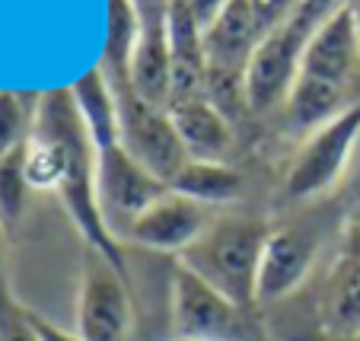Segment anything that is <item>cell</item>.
Listing matches in <instances>:
<instances>
[{
	"mask_svg": "<svg viewBox=\"0 0 360 341\" xmlns=\"http://www.w3.org/2000/svg\"><path fill=\"white\" fill-rule=\"evenodd\" d=\"M188 4V10H191V16L198 20V26H211L214 20H217L220 13H224L226 7H230L233 0H185Z\"/></svg>",
	"mask_w": 360,
	"mask_h": 341,
	"instance_id": "cb8c5ba5",
	"label": "cell"
},
{
	"mask_svg": "<svg viewBox=\"0 0 360 341\" xmlns=\"http://www.w3.org/2000/svg\"><path fill=\"white\" fill-rule=\"evenodd\" d=\"M4 220H0V300L10 297V281H7V236H4Z\"/></svg>",
	"mask_w": 360,
	"mask_h": 341,
	"instance_id": "484cf974",
	"label": "cell"
},
{
	"mask_svg": "<svg viewBox=\"0 0 360 341\" xmlns=\"http://www.w3.org/2000/svg\"><path fill=\"white\" fill-rule=\"evenodd\" d=\"M169 188L160 182L150 169H143L122 143L99 150V166H96V205L99 217L109 230V236L118 246L128 243L131 226L137 224L143 211Z\"/></svg>",
	"mask_w": 360,
	"mask_h": 341,
	"instance_id": "52a82bcc",
	"label": "cell"
},
{
	"mask_svg": "<svg viewBox=\"0 0 360 341\" xmlns=\"http://www.w3.org/2000/svg\"><path fill=\"white\" fill-rule=\"evenodd\" d=\"M268 226L249 217H214L191 249L176 262L195 271L204 284H211L233 303L249 309L259 290V265L268 243Z\"/></svg>",
	"mask_w": 360,
	"mask_h": 341,
	"instance_id": "3957f363",
	"label": "cell"
},
{
	"mask_svg": "<svg viewBox=\"0 0 360 341\" xmlns=\"http://www.w3.org/2000/svg\"><path fill=\"white\" fill-rule=\"evenodd\" d=\"M169 341H191V338H169Z\"/></svg>",
	"mask_w": 360,
	"mask_h": 341,
	"instance_id": "f1b7e54d",
	"label": "cell"
},
{
	"mask_svg": "<svg viewBox=\"0 0 360 341\" xmlns=\"http://www.w3.org/2000/svg\"><path fill=\"white\" fill-rule=\"evenodd\" d=\"M360 74V32L347 4L335 10L309 39L300 74L287 96V118L303 131H316L347 109V89Z\"/></svg>",
	"mask_w": 360,
	"mask_h": 341,
	"instance_id": "7a4b0ae2",
	"label": "cell"
},
{
	"mask_svg": "<svg viewBox=\"0 0 360 341\" xmlns=\"http://www.w3.org/2000/svg\"><path fill=\"white\" fill-rule=\"evenodd\" d=\"M354 341H360V338H354Z\"/></svg>",
	"mask_w": 360,
	"mask_h": 341,
	"instance_id": "f546056e",
	"label": "cell"
},
{
	"mask_svg": "<svg viewBox=\"0 0 360 341\" xmlns=\"http://www.w3.org/2000/svg\"><path fill=\"white\" fill-rule=\"evenodd\" d=\"M347 255H360V226L354 230V236H351V249H347Z\"/></svg>",
	"mask_w": 360,
	"mask_h": 341,
	"instance_id": "83f0119b",
	"label": "cell"
},
{
	"mask_svg": "<svg viewBox=\"0 0 360 341\" xmlns=\"http://www.w3.org/2000/svg\"><path fill=\"white\" fill-rule=\"evenodd\" d=\"M322 322L341 341L360 338V255H345L322 297Z\"/></svg>",
	"mask_w": 360,
	"mask_h": 341,
	"instance_id": "9a60e30c",
	"label": "cell"
},
{
	"mask_svg": "<svg viewBox=\"0 0 360 341\" xmlns=\"http://www.w3.org/2000/svg\"><path fill=\"white\" fill-rule=\"evenodd\" d=\"M68 89L74 96L77 115H80L89 141L96 143V150L118 147L122 143V115H118V99L109 77L102 74L99 67H93L80 80L70 83Z\"/></svg>",
	"mask_w": 360,
	"mask_h": 341,
	"instance_id": "4fadbf2b",
	"label": "cell"
},
{
	"mask_svg": "<svg viewBox=\"0 0 360 341\" xmlns=\"http://www.w3.org/2000/svg\"><path fill=\"white\" fill-rule=\"evenodd\" d=\"M35 105L39 96H22V93H0V163L22 150L32 137L35 124Z\"/></svg>",
	"mask_w": 360,
	"mask_h": 341,
	"instance_id": "ac0fdd59",
	"label": "cell"
},
{
	"mask_svg": "<svg viewBox=\"0 0 360 341\" xmlns=\"http://www.w3.org/2000/svg\"><path fill=\"white\" fill-rule=\"evenodd\" d=\"M35 134H45L61 147L64 157V179H61V195L68 214L74 217L77 230L86 239V249H96L99 255L124 268V252L115 239L109 236L105 224L99 217V205H96V166H99V150L96 143L89 141L86 128H83L80 115H77L74 96L68 86L61 89H48L39 96V105H35Z\"/></svg>",
	"mask_w": 360,
	"mask_h": 341,
	"instance_id": "6da1fadb",
	"label": "cell"
},
{
	"mask_svg": "<svg viewBox=\"0 0 360 341\" xmlns=\"http://www.w3.org/2000/svg\"><path fill=\"white\" fill-rule=\"evenodd\" d=\"M32 322H35V332H39L41 341H83L77 332H64V328H58L55 322L41 319V316H35V313H32Z\"/></svg>",
	"mask_w": 360,
	"mask_h": 341,
	"instance_id": "d4e9b609",
	"label": "cell"
},
{
	"mask_svg": "<svg viewBox=\"0 0 360 341\" xmlns=\"http://www.w3.org/2000/svg\"><path fill=\"white\" fill-rule=\"evenodd\" d=\"M169 118L182 141L188 160H207V163H226L233 147V122L207 99V96H188L172 99Z\"/></svg>",
	"mask_w": 360,
	"mask_h": 341,
	"instance_id": "7c38bea8",
	"label": "cell"
},
{
	"mask_svg": "<svg viewBox=\"0 0 360 341\" xmlns=\"http://www.w3.org/2000/svg\"><path fill=\"white\" fill-rule=\"evenodd\" d=\"M316 252H319V239L306 230H271L262 252L259 265V290H255V303H271L284 300L306 281V274L313 271Z\"/></svg>",
	"mask_w": 360,
	"mask_h": 341,
	"instance_id": "30bf717a",
	"label": "cell"
},
{
	"mask_svg": "<svg viewBox=\"0 0 360 341\" xmlns=\"http://www.w3.org/2000/svg\"><path fill=\"white\" fill-rule=\"evenodd\" d=\"M169 326L172 338L191 341H252L245 307L233 303L195 271L176 262L169 281Z\"/></svg>",
	"mask_w": 360,
	"mask_h": 341,
	"instance_id": "5b68a950",
	"label": "cell"
},
{
	"mask_svg": "<svg viewBox=\"0 0 360 341\" xmlns=\"http://www.w3.org/2000/svg\"><path fill=\"white\" fill-rule=\"evenodd\" d=\"M262 41V29L252 16L249 0H233L230 7L201 29V48L207 70L245 77L249 61Z\"/></svg>",
	"mask_w": 360,
	"mask_h": 341,
	"instance_id": "8fae6325",
	"label": "cell"
},
{
	"mask_svg": "<svg viewBox=\"0 0 360 341\" xmlns=\"http://www.w3.org/2000/svg\"><path fill=\"white\" fill-rule=\"evenodd\" d=\"M179 195L198 201L204 207H220L239 198L243 191V176L230 163H207V160H188L185 169L169 185Z\"/></svg>",
	"mask_w": 360,
	"mask_h": 341,
	"instance_id": "2e32d148",
	"label": "cell"
},
{
	"mask_svg": "<svg viewBox=\"0 0 360 341\" xmlns=\"http://www.w3.org/2000/svg\"><path fill=\"white\" fill-rule=\"evenodd\" d=\"M22 172L32 191H58L64 179V157L51 137L35 134L29 137L26 150H22Z\"/></svg>",
	"mask_w": 360,
	"mask_h": 341,
	"instance_id": "d6986e66",
	"label": "cell"
},
{
	"mask_svg": "<svg viewBox=\"0 0 360 341\" xmlns=\"http://www.w3.org/2000/svg\"><path fill=\"white\" fill-rule=\"evenodd\" d=\"M141 16V29H166V16H169L172 0H131Z\"/></svg>",
	"mask_w": 360,
	"mask_h": 341,
	"instance_id": "603a6c76",
	"label": "cell"
},
{
	"mask_svg": "<svg viewBox=\"0 0 360 341\" xmlns=\"http://www.w3.org/2000/svg\"><path fill=\"white\" fill-rule=\"evenodd\" d=\"M345 4H347V10H351L354 22H357V32H360V0H345Z\"/></svg>",
	"mask_w": 360,
	"mask_h": 341,
	"instance_id": "4316f807",
	"label": "cell"
},
{
	"mask_svg": "<svg viewBox=\"0 0 360 341\" xmlns=\"http://www.w3.org/2000/svg\"><path fill=\"white\" fill-rule=\"evenodd\" d=\"M131 89L150 105H169L172 96V48L166 29H141L128 70Z\"/></svg>",
	"mask_w": 360,
	"mask_h": 341,
	"instance_id": "5bb4252c",
	"label": "cell"
},
{
	"mask_svg": "<svg viewBox=\"0 0 360 341\" xmlns=\"http://www.w3.org/2000/svg\"><path fill=\"white\" fill-rule=\"evenodd\" d=\"M300 4H303V0H249L252 16H255V22H259V29H262V39L284 26V22L297 13Z\"/></svg>",
	"mask_w": 360,
	"mask_h": 341,
	"instance_id": "7402d4cb",
	"label": "cell"
},
{
	"mask_svg": "<svg viewBox=\"0 0 360 341\" xmlns=\"http://www.w3.org/2000/svg\"><path fill=\"white\" fill-rule=\"evenodd\" d=\"M0 341H41L35 332L32 313L13 300V294L0 300Z\"/></svg>",
	"mask_w": 360,
	"mask_h": 341,
	"instance_id": "44dd1931",
	"label": "cell"
},
{
	"mask_svg": "<svg viewBox=\"0 0 360 341\" xmlns=\"http://www.w3.org/2000/svg\"><path fill=\"white\" fill-rule=\"evenodd\" d=\"M214 224V207H204L198 201L179 195L176 188H166L147 211L131 226L124 246L150 249V252L182 255L201 239V233Z\"/></svg>",
	"mask_w": 360,
	"mask_h": 341,
	"instance_id": "9c48e42d",
	"label": "cell"
},
{
	"mask_svg": "<svg viewBox=\"0 0 360 341\" xmlns=\"http://www.w3.org/2000/svg\"><path fill=\"white\" fill-rule=\"evenodd\" d=\"M360 141V105H347L341 115L309 131L284 176V195L290 201L319 198L338 185L345 176L351 153Z\"/></svg>",
	"mask_w": 360,
	"mask_h": 341,
	"instance_id": "8992f818",
	"label": "cell"
},
{
	"mask_svg": "<svg viewBox=\"0 0 360 341\" xmlns=\"http://www.w3.org/2000/svg\"><path fill=\"white\" fill-rule=\"evenodd\" d=\"M109 83L115 89L118 115H122V147L160 182L172 185L188 163V153L176 134L169 109L143 103L131 89L128 77H109Z\"/></svg>",
	"mask_w": 360,
	"mask_h": 341,
	"instance_id": "277c9868",
	"label": "cell"
},
{
	"mask_svg": "<svg viewBox=\"0 0 360 341\" xmlns=\"http://www.w3.org/2000/svg\"><path fill=\"white\" fill-rule=\"evenodd\" d=\"M141 41V16L131 0H109V29H105V48L96 67L105 77H128L134 48Z\"/></svg>",
	"mask_w": 360,
	"mask_h": 341,
	"instance_id": "e0dca14e",
	"label": "cell"
},
{
	"mask_svg": "<svg viewBox=\"0 0 360 341\" xmlns=\"http://www.w3.org/2000/svg\"><path fill=\"white\" fill-rule=\"evenodd\" d=\"M134 328V303L128 271L86 249L77 294V335L83 341H128Z\"/></svg>",
	"mask_w": 360,
	"mask_h": 341,
	"instance_id": "ba28073f",
	"label": "cell"
},
{
	"mask_svg": "<svg viewBox=\"0 0 360 341\" xmlns=\"http://www.w3.org/2000/svg\"><path fill=\"white\" fill-rule=\"evenodd\" d=\"M22 150H16L13 157L0 163V220H4V226L16 224L22 217L26 195L32 191L26 182V172H22Z\"/></svg>",
	"mask_w": 360,
	"mask_h": 341,
	"instance_id": "ffe728a7",
	"label": "cell"
}]
</instances>
